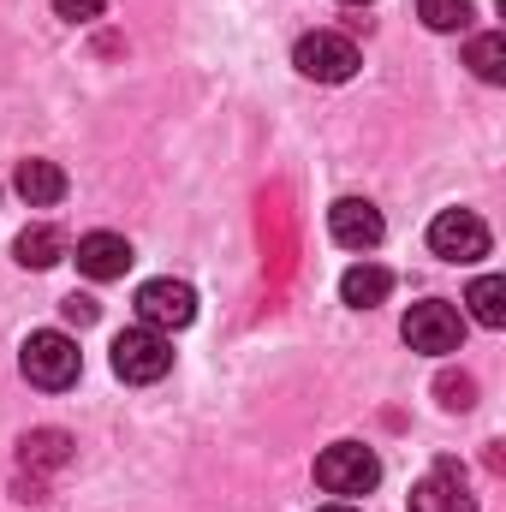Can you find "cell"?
<instances>
[{
  "instance_id": "cell-14",
  "label": "cell",
  "mask_w": 506,
  "mask_h": 512,
  "mask_svg": "<svg viewBox=\"0 0 506 512\" xmlns=\"http://www.w3.org/2000/svg\"><path fill=\"white\" fill-rule=\"evenodd\" d=\"M12 256H18L24 268H36V274H42V268H54V262L66 256V233H60V227H48V221H42V227H24V233L12 239Z\"/></svg>"
},
{
  "instance_id": "cell-21",
  "label": "cell",
  "mask_w": 506,
  "mask_h": 512,
  "mask_svg": "<svg viewBox=\"0 0 506 512\" xmlns=\"http://www.w3.org/2000/svg\"><path fill=\"white\" fill-rule=\"evenodd\" d=\"M316 512H358V507H346V501H334V507H316Z\"/></svg>"
},
{
  "instance_id": "cell-9",
  "label": "cell",
  "mask_w": 506,
  "mask_h": 512,
  "mask_svg": "<svg viewBox=\"0 0 506 512\" xmlns=\"http://www.w3.org/2000/svg\"><path fill=\"white\" fill-rule=\"evenodd\" d=\"M411 512H477V495H471V483H465L459 465H435L411 489Z\"/></svg>"
},
{
  "instance_id": "cell-11",
  "label": "cell",
  "mask_w": 506,
  "mask_h": 512,
  "mask_svg": "<svg viewBox=\"0 0 506 512\" xmlns=\"http://www.w3.org/2000/svg\"><path fill=\"white\" fill-rule=\"evenodd\" d=\"M12 191H18L30 209H48V203H60V197H66V173H60L54 161L30 155V161H18V173H12Z\"/></svg>"
},
{
  "instance_id": "cell-20",
  "label": "cell",
  "mask_w": 506,
  "mask_h": 512,
  "mask_svg": "<svg viewBox=\"0 0 506 512\" xmlns=\"http://www.w3.org/2000/svg\"><path fill=\"white\" fill-rule=\"evenodd\" d=\"M54 12H60L66 24H90V18L108 12V0H54Z\"/></svg>"
},
{
  "instance_id": "cell-13",
  "label": "cell",
  "mask_w": 506,
  "mask_h": 512,
  "mask_svg": "<svg viewBox=\"0 0 506 512\" xmlns=\"http://www.w3.org/2000/svg\"><path fill=\"white\" fill-rule=\"evenodd\" d=\"M387 292H393V274H387L381 262H352V268L340 274V298H346L352 310H376Z\"/></svg>"
},
{
  "instance_id": "cell-6",
  "label": "cell",
  "mask_w": 506,
  "mask_h": 512,
  "mask_svg": "<svg viewBox=\"0 0 506 512\" xmlns=\"http://www.w3.org/2000/svg\"><path fill=\"white\" fill-rule=\"evenodd\" d=\"M131 304H137V322L155 328V334H173V328H191V322H197V292H191L185 280H173V274L143 280Z\"/></svg>"
},
{
  "instance_id": "cell-5",
  "label": "cell",
  "mask_w": 506,
  "mask_h": 512,
  "mask_svg": "<svg viewBox=\"0 0 506 512\" xmlns=\"http://www.w3.org/2000/svg\"><path fill=\"white\" fill-rule=\"evenodd\" d=\"M173 370V340L167 334H155V328H126L120 340H114V376L131 387H149V382H161Z\"/></svg>"
},
{
  "instance_id": "cell-15",
  "label": "cell",
  "mask_w": 506,
  "mask_h": 512,
  "mask_svg": "<svg viewBox=\"0 0 506 512\" xmlns=\"http://www.w3.org/2000/svg\"><path fill=\"white\" fill-rule=\"evenodd\" d=\"M465 304H471V322H483V328H506V280H501V274L471 280Z\"/></svg>"
},
{
  "instance_id": "cell-3",
  "label": "cell",
  "mask_w": 506,
  "mask_h": 512,
  "mask_svg": "<svg viewBox=\"0 0 506 512\" xmlns=\"http://www.w3.org/2000/svg\"><path fill=\"white\" fill-rule=\"evenodd\" d=\"M292 66H298L310 84H346V78L364 66V54H358V42L340 36V30H310V36H298Z\"/></svg>"
},
{
  "instance_id": "cell-8",
  "label": "cell",
  "mask_w": 506,
  "mask_h": 512,
  "mask_svg": "<svg viewBox=\"0 0 506 512\" xmlns=\"http://www.w3.org/2000/svg\"><path fill=\"white\" fill-rule=\"evenodd\" d=\"M328 233H334L340 251H376L381 233H387V221H381L376 203H364V197H340V203L328 209Z\"/></svg>"
},
{
  "instance_id": "cell-1",
  "label": "cell",
  "mask_w": 506,
  "mask_h": 512,
  "mask_svg": "<svg viewBox=\"0 0 506 512\" xmlns=\"http://www.w3.org/2000/svg\"><path fill=\"white\" fill-rule=\"evenodd\" d=\"M18 370H24V382H30V387L60 393V387L78 382L84 352H78V340H72V334H60V328H36V334L24 340V352H18Z\"/></svg>"
},
{
  "instance_id": "cell-17",
  "label": "cell",
  "mask_w": 506,
  "mask_h": 512,
  "mask_svg": "<svg viewBox=\"0 0 506 512\" xmlns=\"http://www.w3.org/2000/svg\"><path fill=\"white\" fill-rule=\"evenodd\" d=\"M417 18L447 36V30H465L471 24V0H417Z\"/></svg>"
},
{
  "instance_id": "cell-12",
  "label": "cell",
  "mask_w": 506,
  "mask_h": 512,
  "mask_svg": "<svg viewBox=\"0 0 506 512\" xmlns=\"http://www.w3.org/2000/svg\"><path fill=\"white\" fill-rule=\"evenodd\" d=\"M18 465L24 471H60V465H72V435L66 429H30L18 441Z\"/></svg>"
},
{
  "instance_id": "cell-2",
  "label": "cell",
  "mask_w": 506,
  "mask_h": 512,
  "mask_svg": "<svg viewBox=\"0 0 506 512\" xmlns=\"http://www.w3.org/2000/svg\"><path fill=\"white\" fill-rule=\"evenodd\" d=\"M316 483H322L328 495H340V501L370 495L381 483V459L364 441H334V447H322V459H316Z\"/></svg>"
},
{
  "instance_id": "cell-10",
  "label": "cell",
  "mask_w": 506,
  "mask_h": 512,
  "mask_svg": "<svg viewBox=\"0 0 506 512\" xmlns=\"http://www.w3.org/2000/svg\"><path fill=\"white\" fill-rule=\"evenodd\" d=\"M72 256H78V274H90V280H126V268L137 262L120 233H84Z\"/></svg>"
},
{
  "instance_id": "cell-19",
  "label": "cell",
  "mask_w": 506,
  "mask_h": 512,
  "mask_svg": "<svg viewBox=\"0 0 506 512\" xmlns=\"http://www.w3.org/2000/svg\"><path fill=\"white\" fill-rule=\"evenodd\" d=\"M60 316H66V322H72V328H90V322H96V316H102V304H96V298H90V292H72V298H66V304H60Z\"/></svg>"
},
{
  "instance_id": "cell-7",
  "label": "cell",
  "mask_w": 506,
  "mask_h": 512,
  "mask_svg": "<svg viewBox=\"0 0 506 512\" xmlns=\"http://www.w3.org/2000/svg\"><path fill=\"white\" fill-rule=\"evenodd\" d=\"M429 251L441 262H483L489 256V221L477 209H441L429 221Z\"/></svg>"
},
{
  "instance_id": "cell-16",
  "label": "cell",
  "mask_w": 506,
  "mask_h": 512,
  "mask_svg": "<svg viewBox=\"0 0 506 512\" xmlns=\"http://www.w3.org/2000/svg\"><path fill=\"white\" fill-rule=\"evenodd\" d=\"M465 66H471L483 84H506V36H501V30H489V36H471V48H465Z\"/></svg>"
},
{
  "instance_id": "cell-18",
  "label": "cell",
  "mask_w": 506,
  "mask_h": 512,
  "mask_svg": "<svg viewBox=\"0 0 506 512\" xmlns=\"http://www.w3.org/2000/svg\"><path fill=\"white\" fill-rule=\"evenodd\" d=\"M435 393H441L447 411H471V405H477V382H471V376H453V370L435 382Z\"/></svg>"
},
{
  "instance_id": "cell-22",
  "label": "cell",
  "mask_w": 506,
  "mask_h": 512,
  "mask_svg": "<svg viewBox=\"0 0 506 512\" xmlns=\"http://www.w3.org/2000/svg\"><path fill=\"white\" fill-rule=\"evenodd\" d=\"M340 6H370V0H340Z\"/></svg>"
},
{
  "instance_id": "cell-4",
  "label": "cell",
  "mask_w": 506,
  "mask_h": 512,
  "mask_svg": "<svg viewBox=\"0 0 506 512\" xmlns=\"http://www.w3.org/2000/svg\"><path fill=\"white\" fill-rule=\"evenodd\" d=\"M399 334H405V346H411V352L447 358V352H459V346H465V316H459L453 304H441V298H423V304H411V310H405Z\"/></svg>"
}]
</instances>
